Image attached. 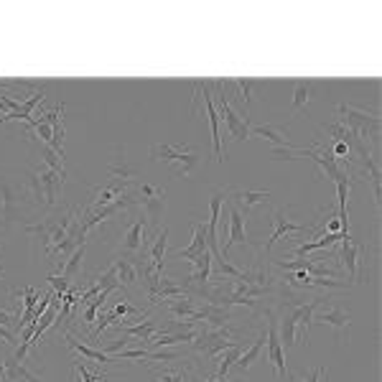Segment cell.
Returning <instances> with one entry per match:
<instances>
[{
  "instance_id": "obj_18",
  "label": "cell",
  "mask_w": 382,
  "mask_h": 382,
  "mask_svg": "<svg viewBox=\"0 0 382 382\" xmlns=\"http://www.w3.org/2000/svg\"><path fill=\"white\" fill-rule=\"evenodd\" d=\"M321 301H329V298L319 296V298H311V301L298 306V331H296V342H301V344L309 346L311 323H314V314H316V309L321 306Z\"/></svg>"
},
{
  "instance_id": "obj_33",
  "label": "cell",
  "mask_w": 382,
  "mask_h": 382,
  "mask_svg": "<svg viewBox=\"0 0 382 382\" xmlns=\"http://www.w3.org/2000/svg\"><path fill=\"white\" fill-rule=\"evenodd\" d=\"M41 161H44V166L46 169H52V171H56L59 176H64L66 178V166H64V158H61L59 153H54L52 148L46 146V143H41Z\"/></svg>"
},
{
  "instance_id": "obj_9",
  "label": "cell",
  "mask_w": 382,
  "mask_h": 382,
  "mask_svg": "<svg viewBox=\"0 0 382 382\" xmlns=\"http://www.w3.org/2000/svg\"><path fill=\"white\" fill-rule=\"evenodd\" d=\"M26 235L31 237V250H33V257L36 260H52V250H54V243H52V229H49V222L41 220L36 224H26Z\"/></svg>"
},
{
  "instance_id": "obj_32",
  "label": "cell",
  "mask_w": 382,
  "mask_h": 382,
  "mask_svg": "<svg viewBox=\"0 0 382 382\" xmlns=\"http://www.w3.org/2000/svg\"><path fill=\"white\" fill-rule=\"evenodd\" d=\"M245 352V344H235V346H227L224 352L220 354V365H217V377H227V372L237 365L240 354Z\"/></svg>"
},
{
  "instance_id": "obj_21",
  "label": "cell",
  "mask_w": 382,
  "mask_h": 382,
  "mask_svg": "<svg viewBox=\"0 0 382 382\" xmlns=\"http://www.w3.org/2000/svg\"><path fill=\"white\" fill-rule=\"evenodd\" d=\"M64 339H66V344L72 346L77 354H82L84 360H92V362H97V365H112V362H115V357H112V354H105L102 349H95V346L84 344V342H79V339L74 337L72 331H66Z\"/></svg>"
},
{
  "instance_id": "obj_24",
  "label": "cell",
  "mask_w": 382,
  "mask_h": 382,
  "mask_svg": "<svg viewBox=\"0 0 382 382\" xmlns=\"http://www.w3.org/2000/svg\"><path fill=\"white\" fill-rule=\"evenodd\" d=\"M204 250H206V224H204V222H194V237H191V245H189V247H181V250H176L174 255L191 260V257L201 255Z\"/></svg>"
},
{
  "instance_id": "obj_41",
  "label": "cell",
  "mask_w": 382,
  "mask_h": 382,
  "mask_svg": "<svg viewBox=\"0 0 382 382\" xmlns=\"http://www.w3.org/2000/svg\"><path fill=\"white\" fill-rule=\"evenodd\" d=\"M18 314H10V311H0V326L3 329H10V326H18Z\"/></svg>"
},
{
  "instance_id": "obj_23",
  "label": "cell",
  "mask_w": 382,
  "mask_h": 382,
  "mask_svg": "<svg viewBox=\"0 0 382 382\" xmlns=\"http://www.w3.org/2000/svg\"><path fill=\"white\" fill-rule=\"evenodd\" d=\"M296 331H298V306H291V309L283 314V319H280V326H278L280 344L286 346V349L296 346Z\"/></svg>"
},
{
  "instance_id": "obj_14",
  "label": "cell",
  "mask_w": 382,
  "mask_h": 382,
  "mask_svg": "<svg viewBox=\"0 0 382 382\" xmlns=\"http://www.w3.org/2000/svg\"><path fill=\"white\" fill-rule=\"evenodd\" d=\"M229 197H232V201H235V209L240 214H247V212H252L255 206H260V204H268L273 199V191H250V189H232V191H227Z\"/></svg>"
},
{
  "instance_id": "obj_10",
  "label": "cell",
  "mask_w": 382,
  "mask_h": 382,
  "mask_svg": "<svg viewBox=\"0 0 382 382\" xmlns=\"http://www.w3.org/2000/svg\"><path fill=\"white\" fill-rule=\"evenodd\" d=\"M18 189V197H21L23 204H33L46 209L44 201V189H41V178H38L36 169H26L21 174V184L15 186Z\"/></svg>"
},
{
  "instance_id": "obj_3",
  "label": "cell",
  "mask_w": 382,
  "mask_h": 382,
  "mask_svg": "<svg viewBox=\"0 0 382 382\" xmlns=\"http://www.w3.org/2000/svg\"><path fill=\"white\" fill-rule=\"evenodd\" d=\"M337 260H342L346 275L354 280V283H367L369 270H367V245L365 243H354L352 232L344 235L342 240V250H339Z\"/></svg>"
},
{
  "instance_id": "obj_43",
  "label": "cell",
  "mask_w": 382,
  "mask_h": 382,
  "mask_svg": "<svg viewBox=\"0 0 382 382\" xmlns=\"http://www.w3.org/2000/svg\"><path fill=\"white\" fill-rule=\"evenodd\" d=\"M3 377H6V365H3V360H0V382H3Z\"/></svg>"
},
{
  "instance_id": "obj_2",
  "label": "cell",
  "mask_w": 382,
  "mask_h": 382,
  "mask_svg": "<svg viewBox=\"0 0 382 382\" xmlns=\"http://www.w3.org/2000/svg\"><path fill=\"white\" fill-rule=\"evenodd\" d=\"M337 115H339V123H342V125L354 130L362 140L369 138V143L377 146V135H380V115H377V112H367V110L354 107V105L339 102Z\"/></svg>"
},
{
  "instance_id": "obj_4",
  "label": "cell",
  "mask_w": 382,
  "mask_h": 382,
  "mask_svg": "<svg viewBox=\"0 0 382 382\" xmlns=\"http://www.w3.org/2000/svg\"><path fill=\"white\" fill-rule=\"evenodd\" d=\"M214 89V97H217V105H220V120H224V128L229 130V135H232V140H245L250 138V120L243 118L240 112L229 105L227 95H224V87H222V82H209Z\"/></svg>"
},
{
  "instance_id": "obj_20",
  "label": "cell",
  "mask_w": 382,
  "mask_h": 382,
  "mask_svg": "<svg viewBox=\"0 0 382 382\" xmlns=\"http://www.w3.org/2000/svg\"><path fill=\"white\" fill-rule=\"evenodd\" d=\"M166 309L171 314V321H194L199 309V301L191 296H181V298H169Z\"/></svg>"
},
{
  "instance_id": "obj_35",
  "label": "cell",
  "mask_w": 382,
  "mask_h": 382,
  "mask_svg": "<svg viewBox=\"0 0 382 382\" xmlns=\"http://www.w3.org/2000/svg\"><path fill=\"white\" fill-rule=\"evenodd\" d=\"M232 87L240 92V100L245 102V110L250 112V102H252V89L260 84V82H255V79H235V82H229Z\"/></svg>"
},
{
  "instance_id": "obj_42",
  "label": "cell",
  "mask_w": 382,
  "mask_h": 382,
  "mask_svg": "<svg viewBox=\"0 0 382 382\" xmlns=\"http://www.w3.org/2000/svg\"><path fill=\"white\" fill-rule=\"evenodd\" d=\"M201 382H229L227 377H209V380H201Z\"/></svg>"
},
{
  "instance_id": "obj_16",
  "label": "cell",
  "mask_w": 382,
  "mask_h": 382,
  "mask_svg": "<svg viewBox=\"0 0 382 382\" xmlns=\"http://www.w3.org/2000/svg\"><path fill=\"white\" fill-rule=\"evenodd\" d=\"M146 232H148V224L143 222V217L130 222V227L125 229V237H123V245H120V247H123V255L132 257L146 250Z\"/></svg>"
},
{
  "instance_id": "obj_5",
  "label": "cell",
  "mask_w": 382,
  "mask_h": 382,
  "mask_svg": "<svg viewBox=\"0 0 382 382\" xmlns=\"http://www.w3.org/2000/svg\"><path fill=\"white\" fill-rule=\"evenodd\" d=\"M23 214V201L15 189L6 176H0V229H10L21 222Z\"/></svg>"
},
{
  "instance_id": "obj_26",
  "label": "cell",
  "mask_w": 382,
  "mask_h": 382,
  "mask_svg": "<svg viewBox=\"0 0 382 382\" xmlns=\"http://www.w3.org/2000/svg\"><path fill=\"white\" fill-rule=\"evenodd\" d=\"M166 245H169V227H163L158 235H155L153 240V247L148 250V260H151V265H153L155 273H163V268H166Z\"/></svg>"
},
{
  "instance_id": "obj_6",
  "label": "cell",
  "mask_w": 382,
  "mask_h": 382,
  "mask_svg": "<svg viewBox=\"0 0 382 382\" xmlns=\"http://www.w3.org/2000/svg\"><path fill=\"white\" fill-rule=\"evenodd\" d=\"M260 314H265V319H268V329H265L268 362L273 365L275 375L286 377L288 375V367H286V354H283V344H280V337H278V319H275V311H273V309H263Z\"/></svg>"
},
{
  "instance_id": "obj_25",
  "label": "cell",
  "mask_w": 382,
  "mask_h": 382,
  "mask_svg": "<svg viewBox=\"0 0 382 382\" xmlns=\"http://www.w3.org/2000/svg\"><path fill=\"white\" fill-rule=\"evenodd\" d=\"M250 135H260V138L270 140L273 146H288V130L283 125H273V123H265V125H250Z\"/></svg>"
},
{
  "instance_id": "obj_17",
  "label": "cell",
  "mask_w": 382,
  "mask_h": 382,
  "mask_svg": "<svg viewBox=\"0 0 382 382\" xmlns=\"http://www.w3.org/2000/svg\"><path fill=\"white\" fill-rule=\"evenodd\" d=\"M191 263H194V273H191L184 283L191 288V296H194V291H197V288L206 286V283H209V278H212V252L204 250L201 255L191 257Z\"/></svg>"
},
{
  "instance_id": "obj_36",
  "label": "cell",
  "mask_w": 382,
  "mask_h": 382,
  "mask_svg": "<svg viewBox=\"0 0 382 382\" xmlns=\"http://www.w3.org/2000/svg\"><path fill=\"white\" fill-rule=\"evenodd\" d=\"M270 158H273V161H301V148L293 146V143L280 146V148H273Z\"/></svg>"
},
{
  "instance_id": "obj_31",
  "label": "cell",
  "mask_w": 382,
  "mask_h": 382,
  "mask_svg": "<svg viewBox=\"0 0 382 382\" xmlns=\"http://www.w3.org/2000/svg\"><path fill=\"white\" fill-rule=\"evenodd\" d=\"M263 346H265V331L260 334V337L252 342L247 349H245L243 354H240V360H237L235 367L240 369V372H245V369H250L252 367V362H257V357H260V352H263Z\"/></svg>"
},
{
  "instance_id": "obj_19",
  "label": "cell",
  "mask_w": 382,
  "mask_h": 382,
  "mask_svg": "<svg viewBox=\"0 0 382 382\" xmlns=\"http://www.w3.org/2000/svg\"><path fill=\"white\" fill-rule=\"evenodd\" d=\"M227 235H229V243L224 245V260H227L229 250L235 245H255L250 237L245 235V217L237 212L235 206H229V220H227Z\"/></svg>"
},
{
  "instance_id": "obj_7",
  "label": "cell",
  "mask_w": 382,
  "mask_h": 382,
  "mask_svg": "<svg viewBox=\"0 0 382 382\" xmlns=\"http://www.w3.org/2000/svg\"><path fill=\"white\" fill-rule=\"evenodd\" d=\"M138 197H140V204L146 209V217L148 222L158 227L166 214V189L163 186H153V184H140L138 186Z\"/></svg>"
},
{
  "instance_id": "obj_1",
  "label": "cell",
  "mask_w": 382,
  "mask_h": 382,
  "mask_svg": "<svg viewBox=\"0 0 382 382\" xmlns=\"http://www.w3.org/2000/svg\"><path fill=\"white\" fill-rule=\"evenodd\" d=\"M151 158L155 163H163V166H174L176 176H191L194 171L201 166V155L184 143V146H169V143H155L151 148Z\"/></svg>"
},
{
  "instance_id": "obj_38",
  "label": "cell",
  "mask_w": 382,
  "mask_h": 382,
  "mask_svg": "<svg viewBox=\"0 0 382 382\" xmlns=\"http://www.w3.org/2000/svg\"><path fill=\"white\" fill-rule=\"evenodd\" d=\"M46 280H49V283H52L54 293L59 296V298L66 293V291H69V280H66L64 275H49V278H46Z\"/></svg>"
},
{
  "instance_id": "obj_44",
  "label": "cell",
  "mask_w": 382,
  "mask_h": 382,
  "mask_svg": "<svg viewBox=\"0 0 382 382\" xmlns=\"http://www.w3.org/2000/svg\"><path fill=\"white\" fill-rule=\"evenodd\" d=\"M0 278H3V268H0Z\"/></svg>"
},
{
  "instance_id": "obj_8",
  "label": "cell",
  "mask_w": 382,
  "mask_h": 382,
  "mask_svg": "<svg viewBox=\"0 0 382 382\" xmlns=\"http://www.w3.org/2000/svg\"><path fill=\"white\" fill-rule=\"evenodd\" d=\"M199 97H204L206 105V115H209V125H212V146H214V161L222 163L227 158V153L222 151V138H220V115H217V107H214L212 100V84L209 82H194Z\"/></svg>"
},
{
  "instance_id": "obj_22",
  "label": "cell",
  "mask_w": 382,
  "mask_h": 382,
  "mask_svg": "<svg viewBox=\"0 0 382 382\" xmlns=\"http://www.w3.org/2000/svg\"><path fill=\"white\" fill-rule=\"evenodd\" d=\"M107 178H112V181H123V184H130L132 178H135V171H132L130 158L125 155V151H115L110 166H107Z\"/></svg>"
},
{
  "instance_id": "obj_13",
  "label": "cell",
  "mask_w": 382,
  "mask_h": 382,
  "mask_svg": "<svg viewBox=\"0 0 382 382\" xmlns=\"http://www.w3.org/2000/svg\"><path fill=\"white\" fill-rule=\"evenodd\" d=\"M314 227H306V224H298V222H291L286 220V212L283 209H275L273 214V232H270V240L265 243V255H270L273 245L278 243L283 235H293V232H311Z\"/></svg>"
},
{
  "instance_id": "obj_15",
  "label": "cell",
  "mask_w": 382,
  "mask_h": 382,
  "mask_svg": "<svg viewBox=\"0 0 382 382\" xmlns=\"http://www.w3.org/2000/svg\"><path fill=\"white\" fill-rule=\"evenodd\" d=\"M36 174L41 178V189H44V201L46 209H54L56 201H59V191L64 189V176H59L56 171L46 169V166H36Z\"/></svg>"
},
{
  "instance_id": "obj_11",
  "label": "cell",
  "mask_w": 382,
  "mask_h": 382,
  "mask_svg": "<svg viewBox=\"0 0 382 382\" xmlns=\"http://www.w3.org/2000/svg\"><path fill=\"white\" fill-rule=\"evenodd\" d=\"M204 321L206 326H227V323L235 321V311L229 309V306H217V303H199L197 309V316H194V323Z\"/></svg>"
},
{
  "instance_id": "obj_39",
  "label": "cell",
  "mask_w": 382,
  "mask_h": 382,
  "mask_svg": "<svg viewBox=\"0 0 382 382\" xmlns=\"http://www.w3.org/2000/svg\"><path fill=\"white\" fill-rule=\"evenodd\" d=\"M303 382H329V369L323 367V365H319V367L311 369Z\"/></svg>"
},
{
  "instance_id": "obj_37",
  "label": "cell",
  "mask_w": 382,
  "mask_h": 382,
  "mask_svg": "<svg viewBox=\"0 0 382 382\" xmlns=\"http://www.w3.org/2000/svg\"><path fill=\"white\" fill-rule=\"evenodd\" d=\"M74 367H77V372L82 375V382H107V377L100 375V372H89L82 362H74Z\"/></svg>"
},
{
  "instance_id": "obj_34",
  "label": "cell",
  "mask_w": 382,
  "mask_h": 382,
  "mask_svg": "<svg viewBox=\"0 0 382 382\" xmlns=\"http://www.w3.org/2000/svg\"><path fill=\"white\" fill-rule=\"evenodd\" d=\"M95 283L100 286V291H105V293H112V291H120V280H118V270H115V265H110L105 273H100L95 278Z\"/></svg>"
},
{
  "instance_id": "obj_28",
  "label": "cell",
  "mask_w": 382,
  "mask_h": 382,
  "mask_svg": "<svg viewBox=\"0 0 382 382\" xmlns=\"http://www.w3.org/2000/svg\"><path fill=\"white\" fill-rule=\"evenodd\" d=\"M3 365H6V377H3V382H41L38 377H33L29 372V369L23 367V362H18L10 354V357H6L3 360Z\"/></svg>"
},
{
  "instance_id": "obj_29",
  "label": "cell",
  "mask_w": 382,
  "mask_h": 382,
  "mask_svg": "<svg viewBox=\"0 0 382 382\" xmlns=\"http://www.w3.org/2000/svg\"><path fill=\"white\" fill-rule=\"evenodd\" d=\"M84 252H87V243L79 245V247L64 260V265H61V275H64L66 280H74L82 275V268H84Z\"/></svg>"
},
{
  "instance_id": "obj_27",
  "label": "cell",
  "mask_w": 382,
  "mask_h": 382,
  "mask_svg": "<svg viewBox=\"0 0 382 382\" xmlns=\"http://www.w3.org/2000/svg\"><path fill=\"white\" fill-rule=\"evenodd\" d=\"M112 265H115V270H118V280L120 286H123V291H130V288L138 286V273H135V265H132L130 257L120 255Z\"/></svg>"
},
{
  "instance_id": "obj_40",
  "label": "cell",
  "mask_w": 382,
  "mask_h": 382,
  "mask_svg": "<svg viewBox=\"0 0 382 382\" xmlns=\"http://www.w3.org/2000/svg\"><path fill=\"white\" fill-rule=\"evenodd\" d=\"M186 369H176V372H158L155 382H184Z\"/></svg>"
},
{
  "instance_id": "obj_12",
  "label": "cell",
  "mask_w": 382,
  "mask_h": 382,
  "mask_svg": "<svg viewBox=\"0 0 382 382\" xmlns=\"http://www.w3.org/2000/svg\"><path fill=\"white\" fill-rule=\"evenodd\" d=\"M314 323H323V326L337 329L339 342H344L346 334H349V326H352V314L344 311V309H339V306H329V309L319 311V316H316V321Z\"/></svg>"
},
{
  "instance_id": "obj_30",
  "label": "cell",
  "mask_w": 382,
  "mask_h": 382,
  "mask_svg": "<svg viewBox=\"0 0 382 382\" xmlns=\"http://www.w3.org/2000/svg\"><path fill=\"white\" fill-rule=\"evenodd\" d=\"M314 92H316V82H296L293 84V102H291V107L293 110H301V107H306V105L311 102V97H314Z\"/></svg>"
}]
</instances>
